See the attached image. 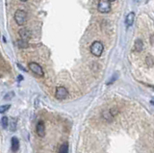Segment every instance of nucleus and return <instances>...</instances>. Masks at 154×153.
Segmentation results:
<instances>
[{
	"label": "nucleus",
	"instance_id": "nucleus-1",
	"mask_svg": "<svg viewBox=\"0 0 154 153\" xmlns=\"http://www.w3.org/2000/svg\"><path fill=\"white\" fill-rule=\"evenodd\" d=\"M103 49H104V47H103L102 42H100L98 41H94L93 44L91 45V53L96 57L101 56V54H102V52H103Z\"/></svg>",
	"mask_w": 154,
	"mask_h": 153
},
{
	"label": "nucleus",
	"instance_id": "nucleus-2",
	"mask_svg": "<svg viewBox=\"0 0 154 153\" xmlns=\"http://www.w3.org/2000/svg\"><path fill=\"white\" fill-rule=\"evenodd\" d=\"M14 20L18 25H24L27 20V15L26 13L22 10H17L14 14Z\"/></svg>",
	"mask_w": 154,
	"mask_h": 153
},
{
	"label": "nucleus",
	"instance_id": "nucleus-3",
	"mask_svg": "<svg viewBox=\"0 0 154 153\" xmlns=\"http://www.w3.org/2000/svg\"><path fill=\"white\" fill-rule=\"evenodd\" d=\"M97 9L100 13L107 14L111 10V4L109 0H99L98 1V6Z\"/></svg>",
	"mask_w": 154,
	"mask_h": 153
},
{
	"label": "nucleus",
	"instance_id": "nucleus-4",
	"mask_svg": "<svg viewBox=\"0 0 154 153\" xmlns=\"http://www.w3.org/2000/svg\"><path fill=\"white\" fill-rule=\"evenodd\" d=\"M28 66H29V69H30L32 72H34L35 74L41 76V77H42V76L45 75V72H43L42 68L38 64L32 62V63H30V64L28 65Z\"/></svg>",
	"mask_w": 154,
	"mask_h": 153
},
{
	"label": "nucleus",
	"instance_id": "nucleus-5",
	"mask_svg": "<svg viewBox=\"0 0 154 153\" xmlns=\"http://www.w3.org/2000/svg\"><path fill=\"white\" fill-rule=\"evenodd\" d=\"M69 95V90H67L65 87H57L56 93H55V97L59 100L66 99Z\"/></svg>",
	"mask_w": 154,
	"mask_h": 153
},
{
	"label": "nucleus",
	"instance_id": "nucleus-6",
	"mask_svg": "<svg viewBox=\"0 0 154 153\" xmlns=\"http://www.w3.org/2000/svg\"><path fill=\"white\" fill-rule=\"evenodd\" d=\"M36 131H37V134H38V137L43 138L45 136V124H43L42 121L38 122L37 127H36Z\"/></svg>",
	"mask_w": 154,
	"mask_h": 153
},
{
	"label": "nucleus",
	"instance_id": "nucleus-7",
	"mask_svg": "<svg viewBox=\"0 0 154 153\" xmlns=\"http://www.w3.org/2000/svg\"><path fill=\"white\" fill-rule=\"evenodd\" d=\"M18 34H19V36H20L21 40H24V41H28L31 38V33L29 32L28 29H25V28L19 30Z\"/></svg>",
	"mask_w": 154,
	"mask_h": 153
},
{
	"label": "nucleus",
	"instance_id": "nucleus-8",
	"mask_svg": "<svg viewBox=\"0 0 154 153\" xmlns=\"http://www.w3.org/2000/svg\"><path fill=\"white\" fill-rule=\"evenodd\" d=\"M143 41L138 39L136 40V41H135V44H134V50L136 52H141L143 50Z\"/></svg>",
	"mask_w": 154,
	"mask_h": 153
},
{
	"label": "nucleus",
	"instance_id": "nucleus-9",
	"mask_svg": "<svg viewBox=\"0 0 154 153\" xmlns=\"http://www.w3.org/2000/svg\"><path fill=\"white\" fill-rule=\"evenodd\" d=\"M11 146H12V150L14 152H16L18 149V147H19V142H18V139L17 138L14 137L12 139V145H11Z\"/></svg>",
	"mask_w": 154,
	"mask_h": 153
},
{
	"label": "nucleus",
	"instance_id": "nucleus-10",
	"mask_svg": "<svg viewBox=\"0 0 154 153\" xmlns=\"http://www.w3.org/2000/svg\"><path fill=\"white\" fill-rule=\"evenodd\" d=\"M8 126H9V129L11 131H14L17 129V119L16 118H11L10 121H8Z\"/></svg>",
	"mask_w": 154,
	"mask_h": 153
},
{
	"label": "nucleus",
	"instance_id": "nucleus-11",
	"mask_svg": "<svg viewBox=\"0 0 154 153\" xmlns=\"http://www.w3.org/2000/svg\"><path fill=\"white\" fill-rule=\"evenodd\" d=\"M134 17H135V15L134 13H129L127 17H126V20H125V22H126V25L129 27L131 26L133 24V21H134Z\"/></svg>",
	"mask_w": 154,
	"mask_h": 153
},
{
	"label": "nucleus",
	"instance_id": "nucleus-12",
	"mask_svg": "<svg viewBox=\"0 0 154 153\" xmlns=\"http://www.w3.org/2000/svg\"><path fill=\"white\" fill-rule=\"evenodd\" d=\"M59 153H69V143L65 142L60 146Z\"/></svg>",
	"mask_w": 154,
	"mask_h": 153
},
{
	"label": "nucleus",
	"instance_id": "nucleus-13",
	"mask_svg": "<svg viewBox=\"0 0 154 153\" xmlns=\"http://www.w3.org/2000/svg\"><path fill=\"white\" fill-rule=\"evenodd\" d=\"M17 45L18 47H20V48H27L29 46V44L27 41H24V40H18L17 41Z\"/></svg>",
	"mask_w": 154,
	"mask_h": 153
},
{
	"label": "nucleus",
	"instance_id": "nucleus-14",
	"mask_svg": "<svg viewBox=\"0 0 154 153\" xmlns=\"http://www.w3.org/2000/svg\"><path fill=\"white\" fill-rule=\"evenodd\" d=\"M8 121H9V118L7 117H3L1 118V124L3 128H7L8 127Z\"/></svg>",
	"mask_w": 154,
	"mask_h": 153
},
{
	"label": "nucleus",
	"instance_id": "nucleus-15",
	"mask_svg": "<svg viewBox=\"0 0 154 153\" xmlns=\"http://www.w3.org/2000/svg\"><path fill=\"white\" fill-rule=\"evenodd\" d=\"M11 107L10 105H2V106H0V113H5L8 111V109Z\"/></svg>",
	"mask_w": 154,
	"mask_h": 153
},
{
	"label": "nucleus",
	"instance_id": "nucleus-16",
	"mask_svg": "<svg viewBox=\"0 0 154 153\" xmlns=\"http://www.w3.org/2000/svg\"><path fill=\"white\" fill-rule=\"evenodd\" d=\"M146 64H148L149 66H152V65H153V57L152 56H147V58H146Z\"/></svg>",
	"mask_w": 154,
	"mask_h": 153
},
{
	"label": "nucleus",
	"instance_id": "nucleus-17",
	"mask_svg": "<svg viewBox=\"0 0 154 153\" xmlns=\"http://www.w3.org/2000/svg\"><path fill=\"white\" fill-rule=\"evenodd\" d=\"M150 41H151V44L153 45V36L150 37Z\"/></svg>",
	"mask_w": 154,
	"mask_h": 153
},
{
	"label": "nucleus",
	"instance_id": "nucleus-18",
	"mask_svg": "<svg viewBox=\"0 0 154 153\" xmlns=\"http://www.w3.org/2000/svg\"><path fill=\"white\" fill-rule=\"evenodd\" d=\"M110 2H113V1H116V0H109Z\"/></svg>",
	"mask_w": 154,
	"mask_h": 153
},
{
	"label": "nucleus",
	"instance_id": "nucleus-19",
	"mask_svg": "<svg viewBox=\"0 0 154 153\" xmlns=\"http://www.w3.org/2000/svg\"><path fill=\"white\" fill-rule=\"evenodd\" d=\"M21 1H23V2H25V1H27V0H21Z\"/></svg>",
	"mask_w": 154,
	"mask_h": 153
}]
</instances>
